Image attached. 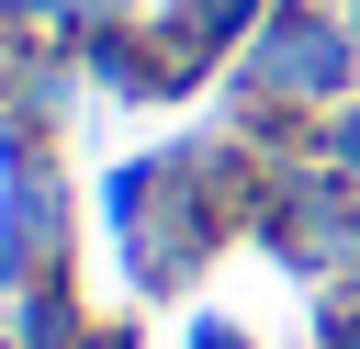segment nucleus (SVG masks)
Returning a JSON list of instances; mask_svg holds the SVG:
<instances>
[{
	"label": "nucleus",
	"mask_w": 360,
	"mask_h": 349,
	"mask_svg": "<svg viewBox=\"0 0 360 349\" xmlns=\"http://www.w3.org/2000/svg\"><path fill=\"white\" fill-rule=\"evenodd\" d=\"M349 349H360V338H349Z\"/></svg>",
	"instance_id": "1"
}]
</instances>
